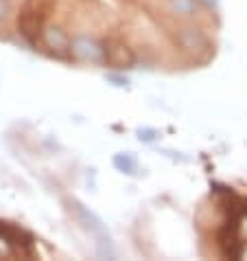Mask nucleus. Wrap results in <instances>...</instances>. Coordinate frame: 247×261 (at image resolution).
I'll return each mask as SVG.
<instances>
[{"mask_svg": "<svg viewBox=\"0 0 247 261\" xmlns=\"http://www.w3.org/2000/svg\"><path fill=\"white\" fill-rule=\"evenodd\" d=\"M166 7H169L171 13H175V16L188 18L197 9V0H166Z\"/></svg>", "mask_w": 247, "mask_h": 261, "instance_id": "obj_4", "label": "nucleus"}, {"mask_svg": "<svg viewBox=\"0 0 247 261\" xmlns=\"http://www.w3.org/2000/svg\"><path fill=\"white\" fill-rule=\"evenodd\" d=\"M11 13V3L9 0H0V22H5V18Z\"/></svg>", "mask_w": 247, "mask_h": 261, "instance_id": "obj_5", "label": "nucleus"}, {"mask_svg": "<svg viewBox=\"0 0 247 261\" xmlns=\"http://www.w3.org/2000/svg\"><path fill=\"white\" fill-rule=\"evenodd\" d=\"M107 62L118 68H129V66H134V55L125 46H112L107 50Z\"/></svg>", "mask_w": 247, "mask_h": 261, "instance_id": "obj_3", "label": "nucleus"}, {"mask_svg": "<svg viewBox=\"0 0 247 261\" xmlns=\"http://www.w3.org/2000/svg\"><path fill=\"white\" fill-rule=\"evenodd\" d=\"M70 57L81 64L103 66L107 64V48L90 35H75L70 38Z\"/></svg>", "mask_w": 247, "mask_h": 261, "instance_id": "obj_1", "label": "nucleus"}, {"mask_svg": "<svg viewBox=\"0 0 247 261\" xmlns=\"http://www.w3.org/2000/svg\"><path fill=\"white\" fill-rule=\"evenodd\" d=\"M42 42H44V46L55 57H61V60L70 57V38H68V33L64 31V29H59V27L44 29V33H42Z\"/></svg>", "mask_w": 247, "mask_h": 261, "instance_id": "obj_2", "label": "nucleus"}]
</instances>
